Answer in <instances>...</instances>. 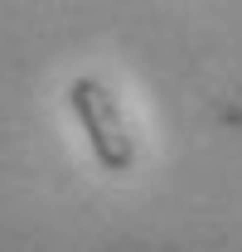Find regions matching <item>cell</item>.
<instances>
[{
	"label": "cell",
	"mask_w": 242,
	"mask_h": 252,
	"mask_svg": "<svg viewBox=\"0 0 242 252\" xmlns=\"http://www.w3.org/2000/svg\"><path fill=\"white\" fill-rule=\"evenodd\" d=\"M68 112H73V122L83 131V141H88L92 160L107 170V175H126L131 165H136V136H131V126H126V112H121V97L102 83V78H73L68 83Z\"/></svg>",
	"instance_id": "1"
}]
</instances>
